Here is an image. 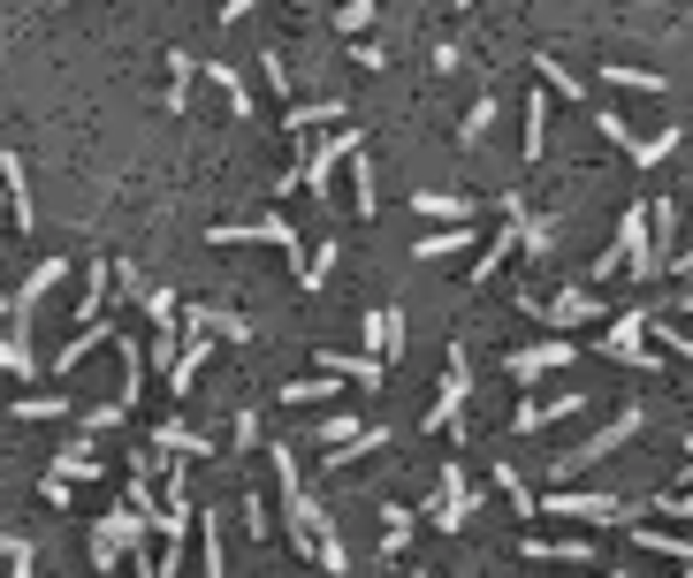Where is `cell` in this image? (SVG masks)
Here are the masks:
<instances>
[{"label":"cell","mask_w":693,"mask_h":578,"mask_svg":"<svg viewBox=\"0 0 693 578\" xmlns=\"http://www.w3.org/2000/svg\"><path fill=\"white\" fill-rule=\"evenodd\" d=\"M458 525H473V487H465V472H458V464H442V495H435V533H458Z\"/></svg>","instance_id":"obj_9"},{"label":"cell","mask_w":693,"mask_h":578,"mask_svg":"<svg viewBox=\"0 0 693 578\" xmlns=\"http://www.w3.org/2000/svg\"><path fill=\"white\" fill-rule=\"evenodd\" d=\"M61 275H69V267H61V259H38V267H31V282L15 289V335H23V327H31V312H38V297H46V289L61 282Z\"/></svg>","instance_id":"obj_14"},{"label":"cell","mask_w":693,"mask_h":578,"mask_svg":"<svg viewBox=\"0 0 693 578\" xmlns=\"http://www.w3.org/2000/svg\"><path fill=\"white\" fill-rule=\"evenodd\" d=\"M571 358H579V343H571V335H548V343H533V350H511V358H504V366H511V381H533V373H548V366H571Z\"/></svg>","instance_id":"obj_8"},{"label":"cell","mask_w":693,"mask_h":578,"mask_svg":"<svg viewBox=\"0 0 693 578\" xmlns=\"http://www.w3.org/2000/svg\"><path fill=\"white\" fill-rule=\"evenodd\" d=\"M686 464H693V434H686Z\"/></svg>","instance_id":"obj_56"},{"label":"cell","mask_w":693,"mask_h":578,"mask_svg":"<svg viewBox=\"0 0 693 578\" xmlns=\"http://www.w3.org/2000/svg\"><path fill=\"white\" fill-rule=\"evenodd\" d=\"M640 548H656V556H671V564H693V541H679V533H633Z\"/></svg>","instance_id":"obj_36"},{"label":"cell","mask_w":693,"mask_h":578,"mask_svg":"<svg viewBox=\"0 0 693 578\" xmlns=\"http://www.w3.org/2000/svg\"><path fill=\"white\" fill-rule=\"evenodd\" d=\"M671 267H679V275H693V244H686V252H671Z\"/></svg>","instance_id":"obj_52"},{"label":"cell","mask_w":693,"mask_h":578,"mask_svg":"<svg viewBox=\"0 0 693 578\" xmlns=\"http://www.w3.org/2000/svg\"><path fill=\"white\" fill-rule=\"evenodd\" d=\"M190 77H198V61H190L183 46H169V100H161L169 115H183V107H190Z\"/></svg>","instance_id":"obj_23"},{"label":"cell","mask_w":693,"mask_h":578,"mask_svg":"<svg viewBox=\"0 0 693 578\" xmlns=\"http://www.w3.org/2000/svg\"><path fill=\"white\" fill-rule=\"evenodd\" d=\"M313 358H321V373H336V381L381 389V358H358V350H313Z\"/></svg>","instance_id":"obj_15"},{"label":"cell","mask_w":693,"mask_h":578,"mask_svg":"<svg viewBox=\"0 0 693 578\" xmlns=\"http://www.w3.org/2000/svg\"><path fill=\"white\" fill-rule=\"evenodd\" d=\"M450 252H473V229H465V221H458V229H435V236L412 244V259H450Z\"/></svg>","instance_id":"obj_26"},{"label":"cell","mask_w":693,"mask_h":578,"mask_svg":"<svg viewBox=\"0 0 693 578\" xmlns=\"http://www.w3.org/2000/svg\"><path fill=\"white\" fill-rule=\"evenodd\" d=\"M412 525H419L412 502H381V556H404V548H412Z\"/></svg>","instance_id":"obj_19"},{"label":"cell","mask_w":693,"mask_h":578,"mask_svg":"<svg viewBox=\"0 0 693 578\" xmlns=\"http://www.w3.org/2000/svg\"><path fill=\"white\" fill-rule=\"evenodd\" d=\"M419 213L427 221H473V198L465 190H419Z\"/></svg>","instance_id":"obj_25"},{"label":"cell","mask_w":693,"mask_h":578,"mask_svg":"<svg viewBox=\"0 0 693 578\" xmlns=\"http://www.w3.org/2000/svg\"><path fill=\"white\" fill-rule=\"evenodd\" d=\"M366 23H373V0H344V15H336V31H350V38H358Z\"/></svg>","instance_id":"obj_42"},{"label":"cell","mask_w":693,"mask_h":578,"mask_svg":"<svg viewBox=\"0 0 693 578\" xmlns=\"http://www.w3.org/2000/svg\"><path fill=\"white\" fill-rule=\"evenodd\" d=\"M313 564H321V571H336V578L350 571V548L336 541V533H328V525H321V548H313Z\"/></svg>","instance_id":"obj_37"},{"label":"cell","mask_w":693,"mask_h":578,"mask_svg":"<svg viewBox=\"0 0 693 578\" xmlns=\"http://www.w3.org/2000/svg\"><path fill=\"white\" fill-rule=\"evenodd\" d=\"M602 77H610L617 92H663V77H656V69H633V61H610Z\"/></svg>","instance_id":"obj_32"},{"label":"cell","mask_w":693,"mask_h":578,"mask_svg":"<svg viewBox=\"0 0 693 578\" xmlns=\"http://www.w3.org/2000/svg\"><path fill=\"white\" fill-rule=\"evenodd\" d=\"M640 427H648V412H640V404H625V412H617L610 427L594 434V441H579L571 456H556V464H548V479H556V487H571V479H579L587 464H602L610 449H625V441H633V434H640Z\"/></svg>","instance_id":"obj_1"},{"label":"cell","mask_w":693,"mask_h":578,"mask_svg":"<svg viewBox=\"0 0 693 578\" xmlns=\"http://www.w3.org/2000/svg\"><path fill=\"white\" fill-rule=\"evenodd\" d=\"M679 578H693V564H679Z\"/></svg>","instance_id":"obj_54"},{"label":"cell","mask_w":693,"mask_h":578,"mask_svg":"<svg viewBox=\"0 0 693 578\" xmlns=\"http://www.w3.org/2000/svg\"><path fill=\"white\" fill-rule=\"evenodd\" d=\"M0 320H15V297H8V289H0Z\"/></svg>","instance_id":"obj_53"},{"label":"cell","mask_w":693,"mask_h":578,"mask_svg":"<svg viewBox=\"0 0 693 578\" xmlns=\"http://www.w3.org/2000/svg\"><path fill=\"white\" fill-rule=\"evenodd\" d=\"M77 419H84V441H92V434L123 427V419H130V412H123V404H92V412H84V404H77Z\"/></svg>","instance_id":"obj_35"},{"label":"cell","mask_w":693,"mask_h":578,"mask_svg":"<svg viewBox=\"0 0 693 578\" xmlns=\"http://www.w3.org/2000/svg\"><path fill=\"white\" fill-rule=\"evenodd\" d=\"M496 107H504V100H473V115L458 123V144H481V138H488V130H496Z\"/></svg>","instance_id":"obj_33"},{"label":"cell","mask_w":693,"mask_h":578,"mask_svg":"<svg viewBox=\"0 0 693 578\" xmlns=\"http://www.w3.org/2000/svg\"><path fill=\"white\" fill-rule=\"evenodd\" d=\"M259 69H267V84H275V92H290V61H282L275 46H267V61H259Z\"/></svg>","instance_id":"obj_48"},{"label":"cell","mask_w":693,"mask_h":578,"mask_svg":"<svg viewBox=\"0 0 693 578\" xmlns=\"http://www.w3.org/2000/svg\"><path fill=\"white\" fill-rule=\"evenodd\" d=\"M525 564H594V541L579 533V541H519Z\"/></svg>","instance_id":"obj_16"},{"label":"cell","mask_w":693,"mask_h":578,"mask_svg":"<svg viewBox=\"0 0 693 578\" xmlns=\"http://www.w3.org/2000/svg\"><path fill=\"white\" fill-rule=\"evenodd\" d=\"M465 578H473V571H465Z\"/></svg>","instance_id":"obj_59"},{"label":"cell","mask_w":693,"mask_h":578,"mask_svg":"<svg viewBox=\"0 0 693 578\" xmlns=\"http://www.w3.org/2000/svg\"><path fill=\"white\" fill-rule=\"evenodd\" d=\"M244 533H252V541H275V533H267V502H259V495H244Z\"/></svg>","instance_id":"obj_44"},{"label":"cell","mask_w":693,"mask_h":578,"mask_svg":"<svg viewBox=\"0 0 693 578\" xmlns=\"http://www.w3.org/2000/svg\"><path fill=\"white\" fill-rule=\"evenodd\" d=\"M366 350H373L381 366H389V358H404V312H396V304H381V312L366 320Z\"/></svg>","instance_id":"obj_13"},{"label":"cell","mask_w":693,"mask_h":578,"mask_svg":"<svg viewBox=\"0 0 693 578\" xmlns=\"http://www.w3.org/2000/svg\"><path fill=\"white\" fill-rule=\"evenodd\" d=\"M31 556H38V548H31V541H23V548H15V556H8V578H31Z\"/></svg>","instance_id":"obj_49"},{"label":"cell","mask_w":693,"mask_h":578,"mask_svg":"<svg viewBox=\"0 0 693 578\" xmlns=\"http://www.w3.org/2000/svg\"><path fill=\"white\" fill-rule=\"evenodd\" d=\"M350 61H358V69H389V46H373V38H366V46H350Z\"/></svg>","instance_id":"obj_47"},{"label":"cell","mask_w":693,"mask_h":578,"mask_svg":"<svg viewBox=\"0 0 693 578\" xmlns=\"http://www.w3.org/2000/svg\"><path fill=\"white\" fill-rule=\"evenodd\" d=\"M663 510H671V518H686V525H693V495H663Z\"/></svg>","instance_id":"obj_50"},{"label":"cell","mask_w":693,"mask_h":578,"mask_svg":"<svg viewBox=\"0 0 693 578\" xmlns=\"http://www.w3.org/2000/svg\"><path fill=\"white\" fill-rule=\"evenodd\" d=\"M350 434H358V419H350V412H328V419H321V441H328V449H336V441H350Z\"/></svg>","instance_id":"obj_45"},{"label":"cell","mask_w":693,"mask_h":578,"mask_svg":"<svg viewBox=\"0 0 693 578\" xmlns=\"http://www.w3.org/2000/svg\"><path fill=\"white\" fill-rule=\"evenodd\" d=\"M46 472H54V479H69V487H84V479H100L107 464L92 456V441H69V449H61V456H54Z\"/></svg>","instance_id":"obj_17"},{"label":"cell","mask_w":693,"mask_h":578,"mask_svg":"<svg viewBox=\"0 0 693 578\" xmlns=\"http://www.w3.org/2000/svg\"><path fill=\"white\" fill-rule=\"evenodd\" d=\"M602 358H617V366H640V373H656L663 358L648 350V312H617V320H610V335H602Z\"/></svg>","instance_id":"obj_4"},{"label":"cell","mask_w":693,"mask_h":578,"mask_svg":"<svg viewBox=\"0 0 693 578\" xmlns=\"http://www.w3.org/2000/svg\"><path fill=\"white\" fill-rule=\"evenodd\" d=\"M541 510H556V518H579V525H625V518H633L617 495H579V487H548V502H541Z\"/></svg>","instance_id":"obj_6"},{"label":"cell","mask_w":693,"mask_h":578,"mask_svg":"<svg viewBox=\"0 0 693 578\" xmlns=\"http://www.w3.org/2000/svg\"><path fill=\"white\" fill-rule=\"evenodd\" d=\"M0 373H15V381H38L46 366H38V350H23V335H0Z\"/></svg>","instance_id":"obj_28"},{"label":"cell","mask_w":693,"mask_h":578,"mask_svg":"<svg viewBox=\"0 0 693 578\" xmlns=\"http://www.w3.org/2000/svg\"><path fill=\"white\" fill-rule=\"evenodd\" d=\"M69 412H77L69 396H15V404H8V419H23V427H46V419H69Z\"/></svg>","instance_id":"obj_20"},{"label":"cell","mask_w":693,"mask_h":578,"mask_svg":"<svg viewBox=\"0 0 693 578\" xmlns=\"http://www.w3.org/2000/svg\"><path fill=\"white\" fill-rule=\"evenodd\" d=\"M602 578H633V571H602Z\"/></svg>","instance_id":"obj_55"},{"label":"cell","mask_w":693,"mask_h":578,"mask_svg":"<svg viewBox=\"0 0 693 578\" xmlns=\"http://www.w3.org/2000/svg\"><path fill=\"white\" fill-rule=\"evenodd\" d=\"M153 449H161V456H206L213 441H198L183 419H161V427H153Z\"/></svg>","instance_id":"obj_24"},{"label":"cell","mask_w":693,"mask_h":578,"mask_svg":"<svg viewBox=\"0 0 693 578\" xmlns=\"http://www.w3.org/2000/svg\"><path fill=\"white\" fill-rule=\"evenodd\" d=\"M336 396V373H321V381H290L282 389V404H328Z\"/></svg>","instance_id":"obj_34"},{"label":"cell","mask_w":693,"mask_h":578,"mask_svg":"<svg viewBox=\"0 0 693 578\" xmlns=\"http://www.w3.org/2000/svg\"><path fill=\"white\" fill-rule=\"evenodd\" d=\"M679 138H686L679 123H671V130H656V138H633V167H663V160L679 152Z\"/></svg>","instance_id":"obj_27"},{"label":"cell","mask_w":693,"mask_h":578,"mask_svg":"<svg viewBox=\"0 0 693 578\" xmlns=\"http://www.w3.org/2000/svg\"><path fill=\"white\" fill-rule=\"evenodd\" d=\"M206 84H213V92H221V107H229V115H236V123H244V115H252V92H244V77H236V69H229V61H206Z\"/></svg>","instance_id":"obj_18"},{"label":"cell","mask_w":693,"mask_h":578,"mask_svg":"<svg viewBox=\"0 0 693 578\" xmlns=\"http://www.w3.org/2000/svg\"><path fill=\"white\" fill-rule=\"evenodd\" d=\"M458 8H473V0H458Z\"/></svg>","instance_id":"obj_57"},{"label":"cell","mask_w":693,"mask_h":578,"mask_svg":"<svg viewBox=\"0 0 693 578\" xmlns=\"http://www.w3.org/2000/svg\"><path fill=\"white\" fill-rule=\"evenodd\" d=\"M198 556H206V578H229V548H221V525H213V518H206V548H198Z\"/></svg>","instance_id":"obj_38"},{"label":"cell","mask_w":693,"mask_h":578,"mask_svg":"<svg viewBox=\"0 0 693 578\" xmlns=\"http://www.w3.org/2000/svg\"><path fill=\"white\" fill-rule=\"evenodd\" d=\"M579 412H587V396H579V389H564V396L519 404V412H511V427H519V434H541V427H556V419H579Z\"/></svg>","instance_id":"obj_10"},{"label":"cell","mask_w":693,"mask_h":578,"mask_svg":"<svg viewBox=\"0 0 693 578\" xmlns=\"http://www.w3.org/2000/svg\"><path fill=\"white\" fill-rule=\"evenodd\" d=\"M533 69H541V77H548V92H564V100H579V77H571V69H564V61H548V54H541V61H533Z\"/></svg>","instance_id":"obj_40"},{"label":"cell","mask_w":693,"mask_h":578,"mask_svg":"<svg viewBox=\"0 0 693 578\" xmlns=\"http://www.w3.org/2000/svg\"><path fill=\"white\" fill-rule=\"evenodd\" d=\"M138 548H146V518H138L130 502H123L115 518H100V525H92V564H100V571H107L115 556H138Z\"/></svg>","instance_id":"obj_5"},{"label":"cell","mask_w":693,"mask_h":578,"mask_svg":"<svg viewBox=\"0 0 693 578\" xmlns=\"http://www.w3.org/2000/svg\"><path fill=\"white\" fill-rule=\"evenodd\" d=\"M206 358H213V335H183V350H175V366H169V396H175V404H183V396L198 389Z\"/></svg>","instance_id":"obj_11"},{"label":"cell","mask_w":693,"mask_h":578,"mask_svg":"<svg viewBox=\"0 0 693 578\" xmlns=\"http://www.w3.org/2000/svg\"><path fill=\"white\" fill-rule=\"evenodd\" d=\"M412 578H419V571H412Z\"/></svg>","instance_id":"obj_60"},{"label":"cell","mask_w":693,"mask_h":578,"mask_svg":"<svg viewBox=\"0 0 693 578\" xmlns=\"http://www.w3.org/2000/svg\"><path fill=\"white\" fill-rule=\"evenodd\" d=\"M350 152H366V138H358V130H336V138L305 144V152H298V183H305L313 198H328V190H336V167H344Z\"/></svg>","instance_id":"obj_3"},{"label":"cell","mask_w":693,"mask_h":578,"mask_svg":"<svg viewBox=\"0 0 693 578\" xmlns=\"http://www.w3.org/2000/svg\"><path fill=\"white\" fill-rule=\"evenodd\" d=\"M594 130H602L610 144H625V152H633V130H625V115H617V107H594Z\"/></svg>","instance_id":"obj_41"},{"label":"cell","mask_w":693,"mask_h":578,"mask_svg":"<svg viewBox=\"0 0 693 578\" xmlns=\"http://www.w3.org/2000/svg\"><path fill=\"white\" fill-rule=\"evenodd\" d=\"M548 327H587V320H602V297L594 289H564V297H548V304H533Z\"/></svg>","instance_id":"obj_12"},{"label":"cell","mask_w":693,"mask_h":578,"mask_svg":"<svg viewBox=\"0 0 693 578\" xmlns=\"http://www.w3.org/2000/svg\"><path fill=\"white\" fill-rule=\"evenodd\" d=\"M496 487H504V495L519 502V518H525V510H533V495H525V479H519V472H511V464H496Z\"/></svg>","instance_id":"obj_43"},{"label":"cell","mask_w":693,"mask_h":578,"mask_svg":"<svg viewBox=\"0 0 693 578\" xmlns=\"http://www.w3.org/2000/svg\"><path fill=\"white\" fill-rule=\"evenodd\" d=\"M336 259H344V244L328 236V244H321V252H313V259L298 267V289H321V282H328V275H336Z\"/></svg>","instance_id":"obj_31"},{"label":"cell","mask_w":693,"mask_h":578,"mask_svg":"<svg viewBox=\"0 0 693 578\" xmlns=\"http://www.w3.org/2000/svg\"><path fill=\"white\" fill-rule=\"evenodd\" d=\"M350 190H358V213H373V206H381V175H373V160H366V152H350Z\"/></svg>","instance_id":"obj_30"},{"label":"cell","mask_w":693,"mask_h":578,"mask_svg":"<svg viewBox=\"0 0 693 578\" xmlns=\"http://www.w3.org/2000/svg\"><path fill=\"white\" fill-rule=\"evenodd\" d=\"M344 115H350V100H305V107L282 115V130L298 138V130H313V123H344Z\"/></svg>","instance_id":"obj_22"},{"label":"cell","mask_w":693,"mask_h":578,"mask_svg":"<svg viewBox=\"0 0 693 578\" xmlns=\"http://www.w3.org/2000/svg\"><path fill=\"white\" fill-rule=\"evenodd\" d=\"M0 190H8V213L31 229V183H23V160H15V152H0Z\"/></svg>","instance_id":"obj_21"},{"label":"cell","mask_w":693,"mask_h":578,"mask_svg":"<svg viewBox=\"0 0 693 578\" xmlns=\"http://www.w3.org/2000/svg\"><path fill=\"white\" fill-rule=\"evenodd\" d=\"M229 441H236V456L259 449V412H236V434H229Z\"/></svg>","instance_id":"obj_46"},{"label":"cell","mask_w":693,"mask_h":578,"mask_svg":"<svg viewBox=\"0 0 693 578\" xmlns=\"http://www.w3.org/2000/svg\"><path fill=\"white\" fill-rule=\"evenodd\" d=\"M541 152H548V92L525 100V160H541Z\"/></svg>","instance_id":"obj_29"},{"label":"cell","mask_w":693,"mask_h":578,"mask_svg":"<svg viewBox=\"0 0 693 578\" xmlns=\"http://www.w3.org/2000/svg\"><path fill=\"white\" fill-rule=\"evenodd\" d=\"M259 0H221V23H236V15H252Z\"/></svg>","instance_id":"obj_51"},{"label":"cell","mask_w":693,"mask_h":578,"mask_svg":"<svg viewBox=\"0 0 693 578\" xmlns=\"http://www.w3.org/2000/svg\"><path fill=\"white\" fill-rule=\"evenodd\" d=\"M686 312H693V297H686Z\"/></svg>","instance_id":"obj_58"},{"label":"cell","mask_w":693,"mask_h":578,"mask_svg":"<svg viewBox=\"0 0 693 578\" xmlns=\"http://www.w3.org/2000/svg\"><path fill=\"white\" fill-rule=\"evenodd\" d=\"M465 396H473V366H465V350L450 343V366H442V389H435L427 434H458V441H465Z\"/></svg>","instance_id":"obj_2"},{"label":"cell","mask_w":693,"mask_h":578,"mask_svg":"<svg viewBox=\"0 0 693 578\" xmlns=\"http://www.w3.org/2000/svg\"><path fill=\"white\" fill-rule=\"evenodd\" d=\"M648 335H656L663 350H679V358L693 366V335H686V327H671V320H648Z\"/></svg>","instance_id":"obj_39"},{"label":"cell","mask_w":693,"mask_h":578,"mask_svg":"<svg viewBox=\"0 0 693 578\" xmlns=\"http://www.w3.org/2000/svg\"><path fill=\"white\" fill-rule=\"evenodd\" d=\"M213 244H275V252H290L298 259V229L282 221V213H259V221H236V229H206ZM305 267V259H298Z\"/></svg>","instance_id":"obj_7"}]
</instances>
